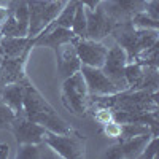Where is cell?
<instances>
[{"mask_svg": "<svg viewBox=\"0 0 159 159\" xmlns=\"http://www.w3.org/2000/svg\"><path fill=\"white\" fill-rule=\"evenodd\" d=\"M24 116L54 134H65L73 129L56 113L27 78L24 80Z\"/></svg>", "mask_w": 159, "mask_h": 159, "instance_id": "6da1fadb", "label": "cell"}, {"mask_svg": "<svg viewBox=\"0 0 159 159\" xmlns=\"http://www.w3.org/2000/svg\"><path fill=\"white\" fill-rule=\"evenodd\" d=\"M89 100L91 105H102L111 111L157 110V91L150 89H124L111 96H89Z\"/></svg>", "mask_w": 159, "mask_h": 159, "instance_id": "7a4b0ae2", "label": "cell"}, {"mask_svg": "<svg viewBox=\"0 0 159 159\" xmlns=\"http://www.w3.org/2000/svg\"><path fill=\"white\" fill-rule=\"evenodd\" d=\"M110 35L126 51L127 62H134L142 51L157 43V29H139L130 21L116 24Z\"/></svg>", "mask_w": 159, "mask_h": 159, "instance_id": "3957f363", "label": "cell"}, {"mask_svg": "<svg viewBox=\"0 0 159 159\" xmlns=\"http://www.w3.org/2000/svg\"><path fill=\"white\" fill-rule=\"evenodd\" d=\"M61 102L65 110H69L76 116H84L88 113L91 100L81 72H76L64 80L61 91Z\"/></svg>", "mask_w": 159, "mask_h": 159, "instance_id": "277c9868", "label": "cell"}, {"mask_svg": "<svg viewBox=\"0 0 159 159\" xmlns=\"http://www.w3.org/2000/svg\"><path fill=\"white\" fill-rule=\"evenodd\" d=\"M43 145L49 147L64 159H80L84 157L86 153V139L75 129L65 134H54L46 130L43 135Z\"/></svg>", "mask_w": 159, "mask_h": 159, "instance_id": "5b68a950", "label": "cell"}, {"mask_svg": "<svg viewBox=\"0 0 159 159\" xmlns=\"http://www.w3.org/2000/svg\"><path fill=\"white\" fill-rule=\"evenodd\" d=\"M67 0H27L29 7V30L27 37L34 38L46 25L56 19Z\"/></svg>", "mask_w": 159, "mask_h": 159, "instance_id": "8992f818", "label": "cell"}, {"mask_svg": "<svg viewBox=\"0 0 159 159\" xmlns=\"http://www.w3.org/2000/svg\"><path fill=\"white\" fill-rule=\"evenodd\" d=\"M126 64H127V54H126V51L116 43L115 46H111V48L107 51V56H105L103 65L100 67L102 72L111 80V83H113L119 91L127 89L126 76H124Z\"/></svg>", "mask_w": 159, "mask_h": 159, "instance_id": "52a82bcc", "label": "cell"}, {"mask_svg": "<svg viewBox=\"0 0 159 159\" xmlns=\"http://www.w3.org/2000/svg\"><path fill=\"white\" fill-rule=\"evenodd\" d=\"M105 13L115 24L127 22L137 13L147 10L148 0H102L100 2Z\"/></svg>", "mask_w": 159, "mask_h": 159, "instance_id": "ba28073f", "label": "cell"}, {"mask_svg": "<svg viewBox=\"0 0 159 159\" xmlns=\"http://www.w3.org/2000/svg\"><path fill=\"white\" fill-rule=\"evenodd\" d=\"M84 11H86V38L102 42L105 37L111 34L116 24L110 19V16L105 13L100 3L94 10L84 8Z\"/></svg>", "mask_w": 159, "mask_h": 159, "instance_id": "9c48e42d", "label": "cell"}, {"mask_svg": "<svg viewBox=\"0 0 159 159\" xmlns=\"http://www.w3.org/2000/svg\"><path fill=\"white\" fill-rule=\"evenodd\" d=\"M75 51L81 61V65H89V67H102L105 56H107L108 48L105 46L102 42H96L91 38H80L75 37L73 40Z\"/></svg>", "mask_w": 159, "mask_h": 159, "instance_id": "30bf717a", "label": "cell"}, {"mask_svg": "<svg viewBox=\"0 0 159 159\" xmlns=\"http://www.w3.org/2000/svg\"><path fill=\"white\" fill-rule=\"evenodd\" d=\"M13 137H15L16 143H43V135L46 129L43 126H40L30 119H27L24 115L15 116V119L11 121L10 127Z\"/></svg>", "mask_w": 159, "mask_h": 159, "instance_id": "8fae6325", "label": "cell"}, {"mask_svg": "<svg viewBox=\"0 0 159 159\" xmlns=\"http://www.w3.org/2000/svg\"><path fill=\"white\" fill-rule=\"evenodd\" d=\"M81 72L89 96H111L119 92V89L111 83V80L102 72L99 67H89V65H81Z\"/></svg>", "mask_w": 159, "mask_h": 159, "instance_id": "7c38bea8", "label": "cell"}, {"mask_svg": "<svg viewBox=\"0 0 159 159\" xmlns=\"http://www.w3.org/2000/svg\"><path fill=\"white\" fill-rule=\"evenodd\" d=\"M151 132L148 134H140L130 139H124V140H118V143H115L113 147H110L105 153V157H111V159H135L142 154L145 145L148 143V140L151 139Z\"/></svg>", "mask_w": 159, "mask_h": 159, "instance_id": "4fadbf2b", "label": "cell"}, {"mask_svg": "<svg viewBox=\"0 0 159 159\" xmlns=\"http://www.w3.org/2000/svg\"><path fill=\"white\" fill-rule=\"evenodd\" d=\"M75 34L67 29V27H61V25H46V27L40 32L35 38V43L34 46H46V48H52V49H57L61 45L64 43H70L75 40Z\"/></svg>", "mask_w": 159, "mask_h": 159, "instance_id": "5bb4252c", "label": "cell"}, {"mask_svg": "<svg viewBox=\"0 0 159 159\" xmlns=\"http://www.w3.org/2000/svg\"><path fill=\"white\" fill-rule=\"evenodd\" d=\"M56 59H57V73L62 80L80 72V69H81V61H80L72 42L64 43L56 49Z\"/></svg>", "mask_w": 159, "mask_h": 159, "instance_id": "9a60e30c", "label": "cell"}, {"mask_svg": "<svg viewBox=\"0 0 159 159\" xmlns=\"http://www.w3.org/2000/svg\"><path fill=\"white\" fill-rule=\"evenodd\" d=\"M24 80L8 83L0 91V102L5 103L16 116L24 115Z\"/></svg>", "mask_w": 159, "mask_h": 159, "instance_id": "2e32d148", "label": "cell"}, {"mask_svg": "<svg viewBox=\"0 0 159 159\" xmlns=\"http://www.w3.org/2000/svg\"><path fill=\"white\" fill-rule=\"evenodd\" d=\"M35 43V38L30 37H2L0 35V49L3 57H18L25 51H30Z\"/></svg>", "mask_w": 159, "mask_h": 159, "instance_id": "e0dca14e", "label": "cell"}, {"mask_svg": "<svg viewBox=\"0 0 159 159\" xmlns=\"http://www.w3.org/2000/svg\"><path fill=\"white\" fill-rule=\"evenodd\" d=\"M78 5H81V3L78 2V0H67V2H65V5L62 7V10L59 11V15L56 16V19L52 21L51 24H52V25H61V27L70 29Z\"/></svg>", "mask_w": 159, "mask_h": 159, "instance_id": "ac0fdd59", "label": "cell"}, {"mask_svg": "<svg viewBox=\"0 0 159 159\" xmlns=\"http://www.w3.org/2000/svg\"><path fill=\"white\" fill-rule=\"evenodd\" d=\"M70 30L80 38H86V11L83 5H78L76 8Z\"/></svg>", "mask_w": 159, "mask_h": 159, "instance_id": "d6986e66", "label": "cell"}, {"mask_svg": "<svg viewBox=\"0 0 159 159\" xmlns=\"http://www.w3.org/2000/svg\"><path fill=\"white\" fill-rule=\"evenodd\" d=\"M42 148H43V143H21V145H18L16 157H19V159L42 157Z\"/></svg>", "mask_w": 159, "mask_h": 159, "instance_id": "ffe728a7", "label": "cell"}, {"mask_svg": "<svg viewBox=\"0 0 159 159\" xmlns=\"http://www.w3.org/2000/svg\"><path fill=\"white\" fill-rule=\"evenodd\" d=\"M130 22L134 27H139V29H157L159 27V19H153L145 11L137 13V15L130 19Z\"/></svg>", "mask_w": 159, "mask_h": 159, "instance_id": "44dd1931", "label": "cell"}, {"mask_svg": "<svg viewBox=\"0 0 159 159\" xmlns=\"http://www.w3.org/2000/svg\"><path fill=\"white\" fill-rule=\"evenodd\" d=\"M159 135H151V139L148 140V143L145 145V148L142 151V154L139 156L140 159H156L159 156Z\"/></svg>", "mask_w": 159, "mask_h": 159, "instance_id": "7402d4cb", "label": "cell"}, {"mask_svg": "<svg viewBox=\"0 0 159 159\" xmlns=\"http://www.w3.org/2000/svg\"><path fill=\"white\" fill-rule=\"evenodd\" d=\"M15 113H13L5 103L0 102V129H8L11 121L15 119Z\"/></svg>", "mask_w": 159, "mask_h": 159, "instance_id": "603a6c76", "label": "cell"}, {"mask_svg": "<svg viewBox=\"0 0 159 159\" xmlns=\"http://www.w3.org/2000/svg\"><path fill=\"white\" fill-rule=\"evenodd\" d=\"M103 127H102V132L107 137H110V139H116L118 140V137H119V134H121V123H118V121H115V119H111V121H108L107 124H102Z\"/></svg>", "mask_w": 159, "mask_h": 159, "instance_id": "cb8c5ba5", "label": "cell"}, {"mask_svg": "<svg viewBox=\"0 0 159 159\" xmlns=\"http://www.w3.org/2000/svg\"><path fill=\"white\" fill-rule=\"evenodd\" d=\"M145 13L148 16H151L153 19H159V0H148Z\"/></svg>", "mask_w": 159, "mask_h": 159, "instance_id": "d4e9b609", "label": "cell"}, {"mask_svg": "<svg viewBox=\"0 0 159 159\" xmlns=\"http://www.w3.org/2000/svg\"><path fill=\"white\" fill-rule=\"evenodd\" d=\"M78 2L81 3L84 8H88V10H94V8L102 2V0H78Z\"/></svg>", "mask_w": 159, "mask_h": 159, "instance_id": "484cf974", "label": "cell"}, {"mask_svg": "<svg viewBox=\"0 0 159 159\" xmlns=\"http://www.w3.org/2000/svg\"><path fill=\"white\" fill-rule=\"evenodd\" d=\"M7 18H8V7H3L0 3V29H2V25L5 24Z\"/></svg>", "mask_w": 159, "mask_h": 159, "instance_id": "4316f807", "label": "cell"}, {"mask_svg": "<svg viewBox=\"0 0 159 159\" xmlns=\"http://www.w3.org/2000/svg\"><path fill=\"white\" fill-rule=\"evenodd\" d=\"M10 156V147L5 143L0 145V159H7Z\"/></svg>", "mask_w": 159, "mask_h": 159, "instance_id": "83f0119b", "label": "cell"}, {"mask_svg": "<svg viewBox=\"0 0 159 159\" xmlns=\"http://www.w3.org/2000/svg\"><path fill=\"white\" fill-rule=\"evenodd\" d=\"M2 2H5V0H0V3H2ZM8 2H10V0H8Z\"/></svg>", "mask_w": 159, "mask_h": 159, "instance_id": "f1b7e54d", "label": "cell"}]
</instances>
